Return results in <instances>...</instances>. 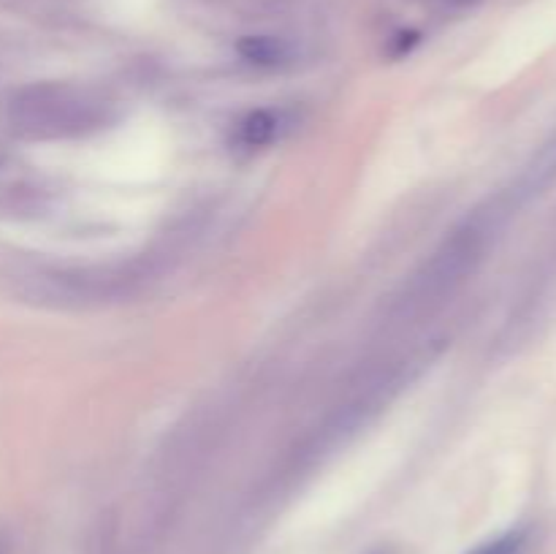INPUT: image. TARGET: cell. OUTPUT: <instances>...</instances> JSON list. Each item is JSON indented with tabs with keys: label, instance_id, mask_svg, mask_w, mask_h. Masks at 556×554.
Segmentation results:
<instances>
[{
	"label": "cell",
	"instance_id": "obj_1",
	"mask_svg": "<svg viewBox=\"0 0 556 554\" xmlns=\"http://www.w3.org/2000/svg\"><path fill=\"white\" fill-rule=\"evenodd\" d=\"M109 103L71 85H33L0 98V128L22 139L85 134L106 119Z\"/></svg>",
	"mask_w": 556,
	"mask_h": 554
},
{
	"label": "cell",
	"instance_id": "obj_2",
	"mask_svg": "<svg viewBox=\"0 0 556 554\" xmlns=\"http://www.w3.org/2000/svg\"><path fill=\"white\" fill-rule=\"evenodd\" d=\"M556 182V128L543 139V144L538 147L530 155V161L521 166V172L516 174L514 182L505 188V201H508L510 210H521L530 201L541 199L548 188Z\"/></svg>",
	"mask_w": 556,
	"mask_h": 554
},
{
	"label": "cell",
	"instance_id": "obj_3",
	"mask_svg": "<svg viewBox=\"0 0 556 554\" xmlns=\"http://www.w3.org/2000/svg\"><path fill=\"white\" fill-rule=\"evenodd\" d=\"M282 134V114L275 109H255L248 117L239 119L237 125V141L248 150L255 147H266Z\"/></svg>",
	"mask_w": 556,
	"mask_h": 554
},
{
	"label": "cell",
	"instance_id": "obj_4",
	"mask_svg": "<svg viewBox=\"0 0 556 554\" xmlns=\"http://www.w3.org/2000/svg\"><path fill=\"white\" fill-rule=\"evenodd\" d=\"M237 52L248 63L261 65V68H275L291 60V43L277 36H244L237 43Z\"/></svg>",
	"mask_w": 556,
	"mask_h": 554
},
{
	"label": "cell",
	"instance_id": "obj_5",
	"mask_svg": "<svg viewBox=\"0 0 556 554\" xmlns=\"http://www.w3.org/2000/svg\"><path fill=\"white\" fill-rule=\"evenodd\" d=\"M527 543H530V532L508 530V532H503V536H497V538H492V541L476 546L470 554H525Z\"/></svg>",
	"mask_w": 556,
	"mask_h": 554
},
{
	"label": "cell",
	"instance_id": "obj_6",
	"mask_svg": "<svg viewBox=\"0 0 556 554\" xmlns=\"http://www.w3.org/2000/svg\"><path fill=\"white\" fill-rule=\"evenodd\" d=\"M3 161H5V158H3V152H0V166H3Z\"/></svg>",
	"mask_w": 556,
	"mask_h": 554
},
{
	"label": "cell",
	"instance_id": "obj_7",
	"mask_svg": "<svg viewBox=\"0 0 556 554\" xmlns=\"http://www.w3.org/2000/svg\"><path fill=\"white\" fill-rule=\"evenodd\" d=\"M0 554H5V549H3V543H0Z\"/></svg>",
	"mask_w": 556,
	"mask_h": 554
}]
</instances>
